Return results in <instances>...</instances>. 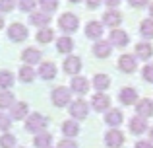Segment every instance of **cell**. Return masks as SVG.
Segmentation results:
<instances>
[{"mask_svg": "<svg viewBox=\"0 0 153 148\" xmlns=\"http://www.w3.org/2000/svg\"><path fill=\"white\" fill-rule=\"evenodd\" d=\"M70 92L72 90H68V88H64V86L54 88V90H52V103H54L56 107L68 105V103H70Z\"/></svg>", "mask_w": 153, "mask_h": 148, "instance_id": "3957f363", "label": "cell"}, {"mask_svg": "<svg viewBox=\"0 0 153 148\" xmlns=\"http://www.w3.org/2000/svg\"><path fill=\"white\" fill-rule=\"evenodd\" d=\"M149 138H151V144H153V129H149Z\"/></svg>", "mask_w": 153, "mask_h": 148, "instance_id": "bcb514c9", "label": "cell"}, {"mask_svg": "<svg viewBox=\"0 0 153 148\" xmlns=\"http://www.w3.org/2000/svg\"><path fill=\"white\" fill-rule=\"evenodd\" d=\"M143 80H147L149 84H153V65L143 66Z\"/></svg>", "mask_w": 153, "mask_h": 148, "instance_id": "74e56055", "label": "cell"}, {"mask_svg": "<svg viewBox=\"0 0 153 148\" xmlns=\"http://www.w3.org/2000/svg\"><path fill=\"white\" fill-rule=\"evenodd\" d=\"M56 148H78V144H76L74 140H70V138H64V140L58 142V146Z\"/></svg>", "mask_w": 153, "mask_h": 148, "instance_id": "f35d334b", "label": "cell"}, {"mask_svg": "<svg viewBox=\"0 0 153 148\" xmlns=\"http://www.w3.org/2000/svg\"><path fill=\"white\" fill-rule=\"evenodd\" d=\"M49 125V119L41 113H31L27 115V121H25V129L29 133H43Z\"/></svg>", "mask_w": 153, "mask_h": 148, "instance_id": "6da1fadb", "label": "cell"}, {"mask_svg": "<svg viewBox=\"0 0 153 148\" xmlns=\"http://www.w3.org/2000/svg\"><path fill=\"white\" fill-rule=\"evenodd\" d=\"M136 57L142 59V61H149V59L153 57L151 43H138V45H136Z\"/></svg>", "mask_w": 153, "mask_h": 148, "instance_id": "e0dca14e", "label": "cell"}, {"mask_svg": "<svg viewBox=\"0 0 153 148\" xmlns=\"http://www.w3.org/2000/svg\"><path fill=\"white\" fill-rule=\"evenodd\" d=\"M56 49H58L60 53H70V51L74 49V41H72L70 37H66V35H62V37L56 41Z\"/></svg>", "mask_w": 153, "mask_h": 148, "instance_id": "83f0119b", "label": "cell"}, {"mask_svg": "<svg viewBox=\"0 0 153 148\" xmlns=\"http://www.w3.org/2000/svg\"><path fill=\"white\" fill-rule=\"evenodd\" d=\"M18 4V0H0V12H12Z\"/></svg>", "mask_w": 153, "mask_h": 148, "instance_id": "d590c367", "label": "cell"}, {"mask_svg": "<svg viewBox=\"0 0 153 148\" xmlns=\"http://www.w3.org/2000/svg\"><path fill=\"white\" fill-rule=\"evenodd\" d=\"M14 86V74L10 70H0V90H8Z\"/></svg>", "mask_w": 153, "mask_h": 148, "instance_id": "484cf974", "label": "cell"}, {"mask_svg": "<svg viewBox=\"0 0 153 148\" xmlns=\"http://www.w3.org/2000/svg\"><path fill=\"white\" fill-rule=\"evenodd\" d=\"M39 6H41V10L45 14H51V12H54L58 8V0H39Z\"/></svg>", "mask_w": 153, "mask_h": 148, "instance_id": "d6a6232c", "label": "cell"}, {"mask_svg": "<svg viewBox=\"0 0 153 148\" xmlns=\"http://www.w3.org/2000/svg\"><path fill=\"white\" fill-rule=\"evenodd\" d=\"M93 86H95V90H97L99 94H103V92L111 86V78H108L107 74H95L93 76Z\"/></svg>", "mask_w": 153, "mask_h": 148, "instance_id": "7402d4cb", "label": "cell"}, {"mask_svg": "<svg viewBox=\"0 0 153 148\" xmlns=\"http://www.w3.org/2000/svg\"><path fill=\"white\" fill-rule=\"evenodd\" d=\"M130 131L134 134H143L147 131V123L142 117H132L130 119Z\"/></svg>", "mask_w": 153, "mask_h": 148, "instance_id": "603a6c76", "label": "cell"}, {"mask_svg": "<svg viewBox=\"0 0 153 148\" xmlns=\"http://www.w3.org/2000/svg\"><path fill=\"white\" fill-rule=\"evenodd\" d=\"M93 53H95V57H99V59H107L108 55L112 53V45L108 41H97L93 45Z\"/></svg>", "mask_w": 153, "mask_h": 148, "instance_id": "2e32d148", "label": "cell"}, {"mask_svg": "<svg viewBox=\"0 0 153 148\" xmlns=\"http://www.w3.org/2000/svg\"><path fill=\"white\" fill-rule=\"evenodd\" d=\"M58 26H60V29L64 31V33H74L76 29L79 27V20H78V16H74V14H62L58 18Z\"/></svg>", "mask_w": 153, "mask_h": 148, "instance_id": "7a4b0ae2", "label": "cell"}, {"mask_svg": "<svg viewBox=\"0 0 153 148\" xmlns=\"http://www.w3.org/2000/svg\"><path fill=\"white\" fill-rule=\"evenodd\" d=\"M85 35L89 39H99L103 35V23L101 22H89L85 26Z\"/></svg>", "mask_w": 153, "mask_h": 148, "instance_id": "ac0fdd59", "label": "cell"}, {"mask_svg": "<svg viewBox=\"0 0 153 148\" xmlns=\"http://www.w3.org/2000/svg\"><path fill=\"white\" fill-rule=\"evenodd\" d=\"M91 105H93L95 111H107L108 105H111V98L107 94H95L93 99H91Z\"/></svg>", "mask_w": 153, "mask_h": 148, "instance_id": "4fadbf2b", "label": "cell"}, {"mask_svg": "<svg viewBox=\"0 0 153 148\" xmlns=\"http://www.w3.org/2000/svg\"><path fill=\"white\" fill-rule=\"evenodd\" d=\"M35 6H37L35 0H18V8L22 12H33Z\"/></svg>", "mask_w": 153, "mask_h": 148, "instance_id": "836d02e7", "label": "cell"}, {"mask_svg": "<svg viewBox=\"0 0 153 148\" xmlns=\"http://www.w3.org/2000/svg\"><path fill=\"white\" fill-rule=\"evenodd\" d=\"M103 2H105V4H107V6H108V8H114V6H118V4H120V2H122V0H103Z\"/></svg>", "mask_w": 153, "mask_h": 148, "instance_id": "b9f144b4", "label": "cell"}, {"mask_svg": "<svg viewBox=\"0 0 153 148\" xmlns=\"http://www.w3.org/2000/svg\"><path fill=\"white\" fill-rule=\"evenodd\" d=\"M136 111H138V117L142 119H147L153 115V101L149 98H143L138 101V105H136Z\"/></svg>", "mask_w": 153, "mask_h": 148, "instance_id": "9c48e42d", "label": "cell"}, {"mask_svg": "<svg viewBox=\"0 0 153 148\" xmlns=\"http://www.w3.org/2000/svg\"><path fill=\"white\" fill-rule=\"evenodd\" d=\"M12 105H14V94L8 90H2L0 92V109H6Z\"/></svg>", "mask_w": 153, "mask_h": 148, "instance_id": "4dcf8cb0", "label": "cell"}, {"mask_svg": "<svg viewBox=\"0 0 153 148\" xmlns=\"http://www.w3.org/2000/svg\"><path fill=\"white\" fill-rule=\"evenodd\" d=\"M128 4L134 6V8H142V6H146V4H147V0H128Z\"/></svg>", "mask_w": 153, "mask_h": 148, "instance_id": "ab89813d", "label": "cell"}, {"mask_svg": "<svg viewBox=\"0 0 153 148\" xmlns=\"http://www.w3.org/2000/svg\"><path fill=\"white\" fill-rule=\"evenodd\" d=\"M118 99H120L122 105H134L138 101V92L134 88H122L120 94H118Z\"/></svg>", "mask_w": 153, "mask_h": 148, "instance_id": "30bf717a", "label": "cell"}, {"mask_svg": "<svg viewBox=\"0 0 153 148\" xmlns=\"http://www.w3.org/2000/svg\"><path fill=\"white\" fill-rule=\"evenodd\" d=\"M10 127H12L10 117H8V115H4V113H0V131H8Z\"/></svg>", "mask_w": 153, "mask_h": 148, "instance_id": "8d00e7d4", "label": "cell"}, {"mask_svg": "<svg viewBox=\"0 0 153 148\" xmlns=\"http://www.w3.org/2000/svg\"><path fill=\"white\" fill-rule=\"evenodd\" d=\"M87 113H89V105H87L83 99H76V101H72L70 105V115L74 119H85Z\"/></svg>", "mask_w": 153, "mask_h": 148, "instance_id": "5b68a950", "label": "cell"}, {"mask_svg": "<svg viewBox=\"0 0 153 148\" xmlns=\"http://www.w3.org/2000/svg\"><path fill=\"white\" fill-rule=\"evenodd\" d=\"M8 37L12 39V41L19 43V41H25L27 39V27L23 26V23H12L10 27H8Z\"/></svg>", "mask_w": 153, "mask_h": 148, "instance_id": "277c9868", "label": "cell"}, {"mask_svg": "<svg viewBox=\"0 0 153 148\" xmlns=\"http://www.w3.org/2000/svg\"><path fill=\"white\" fill-rule=\"evenodd\" d=\"M52 39H54V33H52V29H49V27H43V29L37 31V41L39 43H51Z\"/></svg>", "mask_w": 153, "mask_h": 148, "instance_id": "1f68e13d", "label": "cell"}, {"mask_svg": "<svg viewBox=\"0 0 153 148\" xmlns=\"http://www.w3.org/2000/svg\"><path fill=\"white\" fill-rule=\"evenodd\" d=\"M35 146L37 148H51V142H52V137L49 133H39L37 137H35Z\"/></svg>", "mask_w": 153, "mask_h": 148, "instance_id": "f1b7e54d", "label": "cell"}, {"mask_svg": "<svg viewBox=\"0 0 153 148\" xmlns=\"http://www.w3.org/2000/svg\"><path fill=\"white\" fill-rule=\"evenodd\" d=\"M105 142H107V146L111 148H118L124 144V134L120 133L118 129H111L107 134H105Z\"/></svg>", "mask_w": 153, "mask_h": 148, "instance_id": "ba28073f", "label": "cell"}, {"mask_svg": "<svg viewBox=\"0 0 153 148\" xmlns=\"http://www.w3.org/2000/svg\"><path fill=\"white\" fill-rule=\"evenodd\" d=\"M120 23H122V14H120V12H116V10H112V8H108V10L103 14V26L114 27V29H116Z\"/></svg>", "mask_w": 153, "mask_h": 148, "instance_id": "8992f818", "label": "cell"}, {"mask_svg": "<svg viewBox=\"0 0 153 148\" xmlns=\"http://www.w3.org/2000/svg\"><path fill=\"white\" fill-rule=\"evenodd\" d=\"M62 133H64V137H68L72 140V137H76L79 133V125L76 121H64L62 123Z\"/></svg>", "mask_w": 153, "mask_h": 148, "instance_id": "d4e9b609", "label": "cell"}, {"mask_svg": "<svg viewBox=\"0 0 153 148\" xmlns=\"http://www.w3.org/2000/svg\"><path fill=\"white\" fill-rule=\"evenodd\" d=\"M14 144H16V137H14V134L6 133V134L0 137V146H2V148H12Z\"/></svg>", "mask_w": 153, "mask_h": 148, "instance_id": "e575fe53", "label": "cell"}, {"mask_svg": "<svg viewBox=\"0 0 153 148\" xmlns=\"http://www.w3.org/2000/svg\"><path fill=\"white\" fill-rule=\"evenodd\" d=\"M108 43L114 47H126L128 43H130V37H128L126 31L122 29H112L111 35H108Z\"/></svg>", "mask_w": 153, "mask_h": 148, "instance_id": "52a82bcc", "label": "cell"}, {"mask_svg": "<svg viewBox=\"0 0 153 148\" xmlns=\"http://www.w3.org/2000/svg\"><path fill=\"white\" fill-rule=\"evenodd\" d=\"M149 18L153 20V2H149Z\"/></svg>", "mask_w": 153, "mask_h": 148, "instance_id": "ee69618b", "label": "cell"}, {"mask_svg": "<svg viewBox=\"0 0 153 148\" xmlns=\"http://www.w3.org/2000/svg\"><path fill=\"white\" fill-rule=\"evenodd\" d=\"M136 66H138V62H136L134 55H122V57L118 59V68L122 70V72H126V74L134 72Z\"/></svg>", "mask_w": 153, "mask_h": 148, "instance_id": "8fae6325", "label": "cell"}, {"mask_svg": "<svg viewBox=\"0 0 153 148\" xmlns=\"http://www.w3.org/2000/svg\"><path fill=\"white\" fill-rule=\"evenodd\" d=\"M39 74H41L43 80H52L56 76V66L54 62H43L41 68H39Z\"/></svg>", "mask_w": 153, "mask_h": 148, "instance_id": "cb8c5ba5", "label": "cell"}, {"mask_svg": "<svg viewBox=\"0 0 153 148\" xmlns=\"http://www.w3.org/2000/svg\"><path fill=\"white\" fill-rule=\"evenodd\" d=\"M4 27V18H2V14H0V29Z\"/></svg>", "mask_w": 153, "mask_h": 148, "instance_id": "f6af8a7d", "label": "cell"}, {"mask_svg": "<svg viewBox=\"0 0 153 148\" xmlns=\"http://www.w3.org/2000/svg\"><path fill=\"white\" fill-rule=\"evenodd\" d=\"M22 61L27 62V65H35V62L41 61V51L39 49H33V47H29V49H25L22 53Z\"/></svg>", "mask_w": 153, "mask_h": 148, "instance_id": "d6986e66", "label": "cell"}, {"mask_svg": "<svg viewBox=\"0 0 153 148\" xmlns=\"http://www.w3.org/2000/svg\"><path fill=\"white\" fill-rule=\"evenodd\" d=\"M70 2H72V4H76V2H79V0H70Z\"/></svg>", "mask_w": 153, "mask_h": 148, "instance_id": "7dc6e473", "label": "cell"}, {"mask_svg": "<svg viewBox=\"0 0 153 148\" xmlns=\"http://www.w3.org/2000/svg\"><path fill=\"white\" fill-rule=\"evenodd\" d=\"M72 92H76V94H87L89 92V82H87L83 76H74L72 78V84H70Z\"/></svg>", "mask_w": 153, "mask_h": 148, "instance_id": "7c38bea8", "label": "cell"}, {"mask_svg": "<svg viewBox=\"0 0 153 148\" xmlns=\"http://www.w3.org/2000/svg\"><path fill=\"white\" fill-rule=\"evenodd\" d=\"M25 117H27V103H25V101L14 103V105H12V115H10V119L19 121V119H25Z\"/></svg>", "mask_w": 153, "mask_h": 148, "instance_id": "ffe728a7", "label": "cell"}, {"mask_svg": "<svg viewBox=\"0 0 153 148\" xmlns=\"http://www.w3.org/2000/svg\"><path fill=\"white\" fill-rule=\"evenodd\" d=\"M140 33H142V37H146V39H153V20L151 18L143 20V22L140 23Z\"/></svg>", "mask_w": 153, "mask_h": 148, "instance_id": "4316f807", "label": "cell"}, {"mask_svg": "<svg viewBox=\"0 0 153 148\" xmlns=\"http://www.w3.org/2000/svg\"><path fill=\"white\" fill-rule=\"evenodd\" d=\"M136 148H153L151 142H146V140H140L138 144H136Z\"/></svg>", "mask_w": 153, "mask_h": 148, "instance_id": "7bdbcfd3", "label": "cell"}, {"mask_svg": "<svg viewBox=\"0 0 153 148\" xmlns=\"http://www.w3.org/2000/svg\"><path fill=\"white\" fill-rule=\"evenodd\" d=\"M19 80H22V82H33V80H35L33 66H29V65L22 66V68H19Z\"/></svg>", "mask_w": 153, "mask_h": 148, "instance_id": "f546056e", "label": "cell"}, {"mask_svg": "<svg viewBox=\"0 0 153 148\" xmlns=\"http://www.w3.org/2000/svg\"><path fill=\"white\" fill-rule=\"evenodd\" d=\"M101 2H103V0H85V4L89 8H99V6H101Z\"/></svg>", "mask_w": 153, "mask_h": 148, "instance_id": "60d3db41", "label": "cell"}, {"mask_svg": "<svg viewBox=\"0 0 153 148\" xmlns=\"http://www.w3.org/2000/svg\"><path fill=\"white\" fill-rule=\"evenodd\" d=\"M62 68H64L66 74H78L79 70H82V61H79V57H68L66 61H64Z\"/></svg>", "mask_w": 153, "mask_h": 148, "instance_id": "5bb4252c", "label": "cell"}, {"mask_svg": "<svg viewBox=\"0 0 153 148\" xmlns=\"http://www.w3.org/2000/svg\"><path fill=\"white\" fill-rule=\"evenodd\" d=\"M122 121H124L122 111H118V109H111V111H107V117H105V123H107V125H111V127H118Z\"/></svg>", "mask_w": 153, "mask_h": 148, "instance_id": "44dd1931", "label": "cell"}, {"mask_svg": "<svg viewBox=\"0 0 153 148\" xmlns=\"http://www.w3.org/2000/svg\"><path fill=\"white\" fill-rule=\"evenodd\" d=\"M29 22L33 23V26L37 27H47L51 23V14H45V12H33V14L29 16Z\"/></svg>", "mask_w": 153, "mask_h": 148, "instance_id": "9a60e30c", "label": "cell"}]
</instances>
